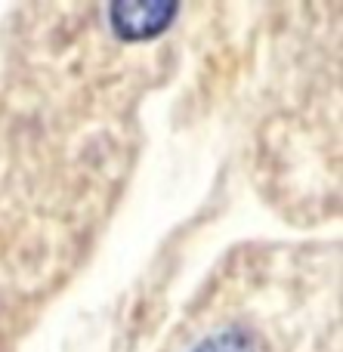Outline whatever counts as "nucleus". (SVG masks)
<instances>
[{"mask_svg": "<svg viewBox=\"0 0 343 352\" xmlns=\"http://www.w3.org/2000/svg\"><path fill=\"white\" fill-rule=\"evenodd\" d=\"M192 352H260L257 337L245 328H226L210 334L204 343H198Z\"/></svg>", "mask_w": 343, "mask_h": 352, "instance_id": "obj_2", "label": "nucleus"}, {"mask_svg": "<svg viewBox=\"0 0 343 352\" xmlns=\"http://www.w3.org/2000/svg\"><path fill=\"white\" fill-rule=\"evenodd\" d=\"M179 12L177 3H111L109 19L111 31L121 41H148V37L161 34L173 16Z\"/></svg>", "mask_w": 343, "mask_h": 352, "instance_id": "obj_1", "label": "nucleus"}]
</instances>
